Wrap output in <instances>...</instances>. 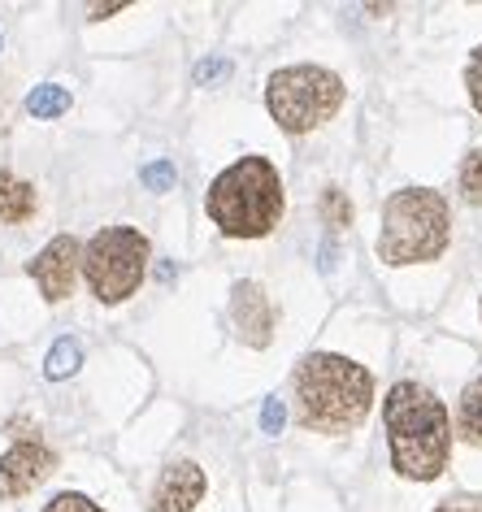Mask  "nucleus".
I'll list each match as a JSON object with an SVG mask.
<instances>
[{
  "label": "nucleus",
  "instance_id": "obj_22",
  "mask_svg": "<svg viewBox=\"0 0 482 512\" xmlns=\"http://www.w3.org/2000/svg\"><path fill=\"white\" fill-rule=\"evenodd\" d=\"M435 512H482V495H456V499H443Z\"/></svg>",
  "mask_w": 482,
  "mask_h": 512
},
{
  "label": "nucleus",
  "instance_id": "obj_12",
  "mask_svg": "<svg viewBox=\"0 0 482 512\" xmlns=\"http://www.w3.org/2000/svg\"><path fill=\"white\" fill-rule=\"evenodd\" d=\"M456 434H461L465 443L482 447V374L469 382L461 391V400H456Z\"/></svg>",
  "mask_w": 482,
  "mask_h": 512
},
{
  "label": "nucleus",
  "instance_id": "obj_16",
  "mask_svg": "<svg viewBox=\"0 0 482 512\" xmlns=\"http://www.w3.org/2000/svg\"><path fill=\"white\" fill-rule=\"evenodd\" d=\"M461 196L469 204H482V152H469L461 161Z\"/></svg>",
  "mask_w": 482,
  "mask_h": 512
},
{
  "label": "nucleus",
  "instance_id": "obj_10",
  "mask_svg": "<svg viewBox=\"0 0 482 512\" xmlns=\"http://www.w3.org/2000/svg\"><path fill=\"white\" fill-rule=\"evenodd\" d=\"M205 499V469L196 460H174L152 486V512H192Z\"/></svg>",
  "mask_w": 482,
  "mask_h": 512
},
{
  "label": "nucleus",
  "instance_id": "obj_7",
  "mask_svg": "<svg viewBox=\"0 0 482 512\" xmlns=\"http://www.w3.org/2000/svg\"><path fill=\"white\" fill-rule=\"evenodd\" d=\"M79 270H83V248H79V239H74V235L48 239V243H44V252L27 265V274L35 278V287L44 291V300H48V304H57V300H66V296H70Z\"/></svg>",
  "mask_w": 482,
  "mask_h": 512
},
{
  "label": "nucleus",
  "instance_id": "obj_8",
  "mask_svg": "<svg viewBox=\"0 0 482 512\" xmlns=\"http://www.w3.org/2000/svg\"><path fill=\"white\" fill-rule=\"evenodd\" d=\"M57 469V452L40 439H22L0 456V499H18L35 491L44 478H53Z\"/></svg>",
  "mask_w": 482,
  "mask_h": 512
},
{
  "label": "nucleus",
  "instance_id": "obj_1",
  "mask_svg": "<svg viewBox=\"0 0 482 512\" xmlns=\"http://www.w3.org/2000/svg\"><path fill=\"white\" fill-rule=\"evenodd\" d=\"M391 469L409 482H435L452 456V417L422 382H396L383 400Z\"/></svg>",
  "mask_w": 482,
  "mask_h": 512
},
{
  "label": "nucleus",
  "instance_id": "obj_18",
  "mask_svg": "<svg viewBox=\"0 0 482 512\" xmlns=\"http://www.w3.org/2000/svg\"><path fill=\"white\" fill-rule=\"evenodd\" d=\"M44 512H105V508L92 504V499L79 495V491H61L53 504H44Z\"/></svg>",
  "mask_w": 482,
  "mask_h": 512
},
{
  "label": "nucleus",
  "instance_id": "obj_6",
  "mask_svg": "<svg viewBox=\"0 0 482 512\" xmlns=\"http://www.w3.org/2000/svg\"><path fill=\"white\" fill-rule=\"evenodd\" d=\"M148 235L135 226H105L83 248V278L100 304H122L135 296L148 270Z\"/></svg>",
  "mask_w": 482,
  "mask_h": 512
},
{
  "label": "nucleus",
  "instance_id": "obj_13",
  "mask_svg": "<svg viewBox=\"0 0 482 512\" xmlns=\"http://www.w3.org/2000/svg\"><path fill=\"white\" fill-rule=\"evenodd\" d=\"M79 365H83V348H79V339H57L53 343V352H48V361H44V374L61 382V378H70V374H79Z\"/></svg>",
  "mask_w": 482,
  "mask_h": 512
},
{
  "label": "nucleus",
  "instance_id": "obj_20",
  "mask_svg": "<svg viewBox=\"0 0 482 512\" xmlns=\"http://www.w3.org/2000/svg\"><path fill=\"white\" fill-rule=\"evenodd\" d=\"M283 421H287V408H283V400H278V395H270V400H265V408H261V430H265V434H278V430H283Z\"/></svg>",
  "mask_w": 482,
  "mask_h": 512
},
{
  "label": "nucleus",
  "instance_id": "obj_9",
  "mask_svg": "<svg viewBox=\"0 0 482 512\" xmlns=\"http://www.w3.org/2000/svg\"><path fill=\"white\" fill-rule=\"evenodd\" d=\"M231 322L248 348H270L274 339V304L257 283H235L231 291Z\"/></svg>",
  "mask_w": 482,
  "mask_h": 512
},
{
  "label": "nucleus",
  "instance_id": "obj_3",
  "mask_svg": "<svg viewBox=\"0 0 482 512\" xmlns=\"http://www.w3.org/2000/svg\"><path fill=\"white\" fill-rule=\"evenodd\" d=\"M205 209L231 239H261L283 217V178L265 157H239L209 183Z\"/></svg>",
  "mask_w": 482,
  "mask_h": 512
},
{
  "label": "nucleus",
  "instance_id": "obj_17",
  "mask_svg": "<svg viewBox=\"0 0 482 512\" xmlns=\"http://www.w3.org/2000/svg\"><path fill=\"white\" fill-rule=\"evenodd\" d=\"M139 183H144L148 191H170L174 183H179V170H174V161H152L139 170Z\"/></svg>",
  "mask_w": 482,
  "mask_h": 512
},
{
  "label": "nucleus",
  "instance_id": "obj_4",
  "mask_svg": "<svg viewBox=\"0 0 482 512\" xmlns=\"http://www.w3.org/2000/svg\"><path fill=\"white\" fill-rule=\"evenodd\" d=\"M452 239L448 200L430 187H404L383 204V235L378 256L387 265H422L439 261Z\"/></svg>",
  "mask_w": 482,
  "mask_h": 512
},
{
  "label": "nucleus",
  "instance_id": "obj_21",
  "mask_svg": "<svg viewBox=\"0 0 482 512\" xmlns=\"http://www.w3.org/2000/svg\"><path fill=\"white\" fill-rule=\"evenodd\" d=\"M226 74H231V66H226V61H200V66H196V74H192V79H196L200 87H209V83H218V79H226Z\"/></svg>",
  "mask_w": 482,
  "mask_h": 512
},
{
  "label": "nucleus",
  "instance_id": "obj_11",
  "mask_svg": "<svg viewBox=\"0 0 482 512\" xmlns=\"http://www.w3.org/2000/svg\"><path fill=\"white\" fill-rule=\"evenodd\" d=\"M35 217V187L27 178L0 170V222H27Z\"/></svg>",
  "mask_w": 482,
  "mask_h": 512
},
{
  "label": "nucleus",
  "instance_id": "obj_15",
  "mask_svg": "<svg viewBox=\"0 0 482 512\" xmlns=\"http://www.w3.org/2000/svg\"><path fill=\"white\" fill-rule=\"evenodd\" d=\"M322 222L331 226V230L352 226V204H348V196L339 187H326L322 191Z\"/></svg>",
  "mask_w": 482,
  "mask_h": 512
},
{
  "label": "nucleus",
  "instance_id": "obj_14",
  "mask_svg": "<svg viewBox=\"0 0 482 512\" xmlns=\"http://www.w3.org/2000/svg\"><path fill=\"white\" fill-rule=\"evenodd\" d=\"M27 109L35 113V118H61V113H70V92L61 83H40L35 92L27 96Z\"/></svg>",
  "mask_w": 482,
  "mask_h": 512
},
{
  "label": "nucleus",
  "instance_id": "obj_5",
  "mask_svg": "<svg viewBox=\"0 0 482 512\" xmlns=\"http://www.w3.org/2000/svg\"><path fill=\"white\" fill-rule=\"evenodd\" d=\"M344 105V79L326 66H283L265 83V109L287 135H309Z\"/></svg>",
  "mask_w": 482,
  "mask_h": 512
},
{
  "label": "nucleus",
  "instance_id": "obj_19",
  "mask_svg": "<svg viewBox=\"0 0 482 512\" xmlns=\"http://www.w3.org/2000/svg\"><path fill=\"white\" fill-rule=\"evenodd\" d=\"M465 87H469V100H474V109L482 113V44L469 53V66H465Z\"/></svg>",
  "mask_w": 482,
  "mask_h": 512
},
{
  "label": "nucleus",
  "instance_id": "obj_2",
  "mask_svg": "<svg viewBox=\"0 0 482 512\" xmlns=\"http://www.w3.org/2000/svg\"><path fill=\"white\" fill-rule=\"evenodd\" d=\"M296 391V417L304 430L317 434H348L357 430L374 408L370 369L335 352H309L291 374Z\"/></svg>",
  "mask_w": 482,
  "mask_h": 512
},
{
  "label": "nucleus",
  "instance_id": "obj_23",
  "mask_svg": "<svg viewBox=\"0 0 482 512\" xmlns=\"http://www.w3.org/2000/svg\"><path fill=\"white\" fill-rule=\"evenodd\" d=\"M118 9H126V5H96L92 14H96V18H105V14H118Z\"/></svg>",
  "mask_w": 482,
  "mask_h": 512
}]
</instances>
